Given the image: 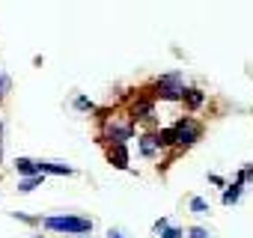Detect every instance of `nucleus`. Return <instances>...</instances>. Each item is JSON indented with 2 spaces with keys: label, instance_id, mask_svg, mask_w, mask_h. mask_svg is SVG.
Wrapping results in <instances>:
<instances>
[{
  "label": "nucleus",
  "instance_id": "obj_4",
  "mask_svg": "<svg viewBox=\"0 0 253 238\" xmlns=\"http://www.w3.org/2000/svg\"><path fill=\"white\" fill-rule=\"evenodd\" d=\"M104 137H107V140H113L116 146H125V143L131 140V125H128V122H116V119H113V122H107Z\"/></svg>",
  "mask_w": 253,
  "mask_h": 238
},
{
  "label": "nucleus",
  "instance_id": "obj_9",
  "mask_svg": "<svg viewBox=\"0 0 253 238\" xmlns=\"http://www.w3.org/2000/svg\"><path fill=\"white\" fill-rule=\"evenodd\" d=\"M134 116L137 119H152V101H137L134 104Z\"/></svg>",
  "mask_w": 253,
  "mask_h": 238
},
{
  "label": "nucleus",
  "instance_id": "obj_18",
  "mask_svg": "<svg viewBox=\"0 0 253 238\" xmlns=\"http://www.w3.org/2000/svg\"><path fill=\"white\" fill-rule=\"evenodd\" d=\"M75 104H78V107H81V110H86V107H92V104H89V101H86V98H78V101H75Z\"/></svg>",
  "mask_w": 253,
  "mask_h": 238
},
{
  "label": "nucleus",
  "instance_id": "obj_3",
  "mask_svg": "<svg viewBox=\"0 0 253 238\" xmlns=\"http://www.w3.org/2000/svg\"><path fill=\"white\" fill-rule=\"evenodd\" d=\"M158 89H161V98H185V83L179 75H164L158 80Z\"/></svg>",
  "mask_w": 253,
  "mask_h": 238
},
{
  "label": "nucleus",
  "instance_id": "obj_8",
  "mask_svg": "<svg viewBox=\"0 0 253 238\" xmlns=\"http://www.w3.org/2000/svg\"><path fill=\"white\" fill-rule=\"evenodd\" d=\"M155 149H158V137H149V134H146V137H140V152H143L146 158H149V155H155Z\"/></svg>",
  "mask_w": 253,
  "mask_h": 238
},
{
  "label": "nucleus",
  "instance_id": "obj_20",
  "mask_svg": "<svg viewBox=\"0 0 253 238\" xmlns=\"http://www.w3.org/2000/svg\"><path fill=\"white\" fill-rule=\"evenodd\" d=\"M0 137H3V122H0Z\"/></svg>",
  "mask_w": 253,
  "mask_h": 238
},
{
  "label": "nucleus",
  "instance_id": "obj_16",
  "mask_svg": "<svg viewBox=\"0 0 253 238\" xmlns=\"http://www.w3.org/2000/svg\"><path fill=\"white\" fill-rule=\"evenodd\" d=\"M6 89H9V78L0 72V98H3V92H6Z\"/></svg>",
  "mask_w": 253,
  "mask_h": 238
},
{
  "label": "nucleus",
  "instance_id": "obj_14",
  "mask_svg": "<svg viewBox=\"0 0 253 238\" xmlns=\"http://www.w3.org/2000/svg\"><path fill=\"white\" fill-rule=\"evenodd\" d=\"M191 211H194V214H206V211H209V202H206L203 197H194V199H191Z\"/></svg>",
  "mask_w": 253,
  "mask_h": 238
},
{
  "label": "nucleus",
  "instance_id": "obj_5",
  "mask_svg": "<svg viewBox=\"0 0 253 238\" xmlns=\"http://www.w3.org/2000/svg\"><path fill=\"white\" fill-rule=\"evenodd\" d=\"M39 173H54V176H72V167L66 164H54V161H39Z\"/></svg>",
  "mask_w": 253,
  "mask_h": 238
},
{
  "label": "nucleus",
  "instance_id": "obj_13",
  "mask_svg": "<svg viewBox=\"0 0 253 238\" xmlns=\"http://www.w3.org/2000/svg\"><path fill=\"white\" fill-rule=\"evenodd\" d=\"M36 185H42V176H30V179L18 182V191H21V194H27V191H33Z\"/></svg>",
  "mask_w": 253,
  "mask_h": 238
},
{
  "label": "nucleus",
  "instance_id": "obj_11",
  "mask_svg": "<svg viewBox=\"0 0 253 238\" xmlns=\"http://www.w3.org/2000/svg\"><path fill=\"white\" fill-rule=\"evenodd\" d=\"M176 143V128H164L158 134V146H173Z\"/></svg>",
  "mask_w": 253,
  "mask_h": 238
},
{
  "label": "nucleus",
  "instance_id": "obj_19",
  "mask_svg": "<svg viewBox=\"0 0 253 238\" xmlns=\"http://www.w3.org/2000/svg\"><path fill=\"white\" fill-rule=\"evenodd\" d=\"M107 238H125V235H122V232H116V229H110V232H107Z\"/></svg>",
  "mask_w": 253,
  "mask_h": 238
},
{
  "label": "nucleus",
  "instance_id": "obj_6",
  "mask_svg": "<svg viewBox=\"0 0 253 238\" xmlns=\"http://www.w3.org/2000/svg\"><path fill=\"white\" fill-rule=\"evenodd\" d=\"M15 167H18V173H24L27 179H30V176H42V173H39V161H30V158H18V161H15Z\"/></svg>",
  "mask_w": 253,
  "mask_h": 238
},
{
  "label": "nucleus",
  "instance_id": "obj_7",
  "mask_svg": "<svg viewBox=\"0 0 253 238\" xmlns=\"http://www.w3.org/2000/svg\"><path fill=\"white\" fill-rule=\"evenodd\" d=\"M110 164L119 167V170L128 167V152H125V146H113V149H110Z\"/></svg>",
  "mask_w": 253,
  "mask_h": 238
},
{
  "label": "nucleus",
  "instance_id": "obj_17",
  "mask_svg": "<svg viewBox=\"0 0 253 238\" xmlns=\"http://www.w3.org/2000/svg\"><path fill=\"white\" fill-rule=\"evenodd\" d=\"M206 235H209V232H206L203 226H194V229H191V238H206Z\"/></svg>",
  "mask_w": 253,
  "mask_h": 238
},
{
  "label": "nucleus",
  "instance_id": "obj_15",
  "mask_svg": "<svg viewBox=\"0 0 253 238\" xmlns=\"http://www.w3.org/2000/svg\"><path fill=\"white\" fill-rule=\"evenodd\" d=\"M161 235H164V238H182V229H176V226H167Z\"/></svg>",
  "mask_w": 253,
  "mask_h": 238
},
{
  "label": "nucleus",
  "instance_id": "obj_10",
  "mask_svg": "<svg viewBox=\"0 0 253 238\" xmlns=\"http://www.w3.org/2000/svg\"><path fill=\"white\" fill-rule=\"evenodd\" d=\"M238 197H241V182H235L232 188H226V191H223V202H226V205H232Z\"/></svg>",
  "mask_w": 253,
  "mask_h": 238
},
{
  "label": "nucleus",
  "instance_id": "obj_2",
  "mask_svg": "<svg viewBox=\"0 0 253 238\" xmlns=\"http://www.w3.org/2000/svg\"><path fill=\"white\" fill-rule=\"evenodd\" d=\"M200 122H194V119H179L176 122V143H182V146H191V143H197L200 140Z\"/></svg>",
  "mask_w": 253,
  "mask_h": 238
},
{
  "label": "nucleus",
  "instance_id": "obj_1",
  "mask_svg": "<svg viewBox=\"0 0 253 238\" xmlns=\"http://www.w3.org/2000/svg\"><path fill=\"white\" fill-rule=\"evenodd\" d=\"M45 229H54V232H69V235H84L89 232V220L86 217H72V214H63V217H45L42 220Z\"/></svg>",
  "mask_w": 253,
  "mask_h": 238
},
{
  "label": "nucleus",
  "instance_id": "obj_12",
  "mask_svg": "<svg viewBox=\"0 0 253 238\" xmlns=\"http://www.w3.org/2000/svg\"><path fill=\"white\" fill-rule=\"evenodd\" d=\"M185 101H188L191 107H200V104H203V92H200V89H185Z\"/></svg>",
  "mask_w": 253,
  "mask_h": 238
}]
</instances>
